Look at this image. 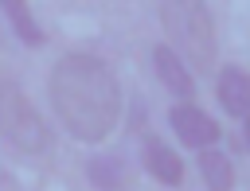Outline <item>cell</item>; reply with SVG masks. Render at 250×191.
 <instances>
[{
    "label": "cell",
    "mask_w": 250,
    "mask_h": 191,
    "mask_svg": "<svg viewBox=\"0 0 250 191\" xmlns=\"http://www.w3.org/2000/svg\"><path fill=\"white\" fill-rule=\"evenodd\" d=\"M47 90H51V101H55V113H59L62 129L74 140L98 144L117 129L121 86L98 55H86V51L62 55L51 70Z\"/></svg>",
    "instance_id": "obj_1"
},
{
    "label": "cell",
    "mask_w": 250,
    "mask_h": 191,
    "mask_svg": "<svg viewBox=\"0 0 250 191\" xmlns=\"http://www.w3.org/2000/svg\"><path fill=\"white\" fill-rule=\"evenodd\" d=\"M164 35L172 39L168 47L191 66V70H211L215 66V19L203 0H164L156 4Z\"/></svg>",
    "instance_id": "obj_2"
},
{
    "label": "cell",
    "mask_w": 250,
    "mask_h": 191,
    "mask_svg": "<svg viewBox=\"0 0 250 191\" xmlns=\"http://www.w3.org/2000/svg\"><path fill=\"white\" fill-rule=\"evenodd\" d=\"M0 136L20 148V152H47L51 148V129L47 121L39 117V109L27 101V94L8 78L0 74Z\"/></svg>",
    "instance_id": "obj_3"
},
{
    "label": "cell",
    "mask_w": 250,
    "mask_h": 191,
    "mask_svg": "<svg viewBox=\"0 0 250 191\" xmlns=\"http://www.w3.org/2000/svg\"><path fill=\"white\" fill-rule=\"evenodd\" d=\"M168 125H172V133H176L184 144L203 148V152L219 140V125H215L195 101H180V105H172V109H168Z\"/></svg>",
    "instance_id": "obj_4"
},
{
    "label": "cell",
    "mask_w": 250,
    "mask_h": 191,
    "mask_svg": "<svg viewBox=\"0 0 250 191\" xmlns=\"http://www.w3.org/2000/svg\"><path fill=\"white\" fill-rule=\"evenodd\" d=\"M152 66H156V78H160L180 101H191V97H195V78L188 74V62H184L168 43L152 47Z\"/></svg>",
    "instance_id": "obj_5"
},
{
    "label": "cell",
    "mask_w": 250,
    "mask_h": 191,
    "mask_svg": "<svg viewBox=\"0 0 250 191\" xmlns=\"http://www.w3.org/2000/svg\"><path fill=\"white\" fill-rule=\"evenodd\" d=\"M215 94H219V105L230 113V117H250V70L242 66H223L219 70V82H215Z\"/></svg>",
    "instance_id": "obj_6"
},
{
    "label": "cell",
    "mask_w": 250,
    "mask_h": 191,
    "mask_svg": "<svg viewBox=\"0 0 250 191\" xmlns=\"http://www.w3.org/2000/svg\"><path fill=\"white\" fill-rule=\"evenodd\" d=\"M141 156H145V172L152 175V179H160V183H180L184 179V160L160 140V136H145V148H141Z\"/></svg>",
    "instance_id": "obj_7"
},
{
    "label": "cell",
    "mask_w": 250,
    "mask_h": 191,
    "mask_svg": "<svg viewBox=\"0 0 250 191\" xmlns=\"http://www.w3.org/2000/svg\"><path fill=\"white\" fill-rule=\"evenodd\" d=\"M86 179H90L98 191H125V183H129L121 156H109V152L86 160Z\"/></svg>",
    "instance_id": "obj_8"
},
{
    "label": "cell",
    "mask_w": 250,
    "mask_h": 191,
    "mask_svg": "<svg viewBox=\"0 0 250 191\" xmlns=\"http://www.w3.org/2000/svg\"><path fill=\"white\" fill-rule=\"evenodd\" d=\"M199 175L211 191H230L234 187V164L219 152V148H207L199 152Z\"/></svg>",
    "instance_id": "obj_9"
},
{
    "label": "cell",
    "mask_w": 250,
    "mask_h": 191,
    "mask_svg": "<svg viewBox=\"0 0 250 191\" xmlns=\"http://www.w3.org/2000/svg\"><path fill=\"white\" fill-rule=\"evenodd\" d=\"M0 12L12 19V27H16V35H20L23 47H43V43H47V39H43V27L31 19L27 4H20V0H0Z\"/></svg>",
    "instance_id": "obj_10"
},
{
    "label": "cell",
    "mask_w": 250,
    "mask_h": 191,
    "mask_svg": "<svg viewBox=\"0 0 250 191\" xmlns=\"http://www.w3.org/2000/svg\"><path fill=\"white\" fill-rule=\"evenodd\" d=\"M242 148H250V117L242 121Z\"/></svg>",
    "instance_id": "obj_11"
}]
</instances>
